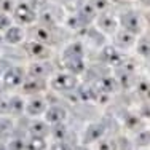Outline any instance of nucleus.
<instances>
[{"label": "nucleus", "mask_w": 150, "mask_h": 150, "mask_svg": "<svg viewBox=\"0 0 150 150\" xmlns=\"http://www.w3.org/2000/svg\"><path fill=\"white\" fill-rule=\"evenodd\" d=\"M67 27H70V29H81V27H85L83 24H81V21L78 19L77 15H70L69 18H67Z\"/></svg>", "instance_id": "nucleus-31"}, {"label": "nucleus", "mask_w": 150, "mask_h": 150, "mask_svg": "<svg viewBox=\"0 0 150 150\" xmlns=\"http://www.w3.org/2000/svg\"><path fill=\"white\" fill-rule=\"evenodd\" d=\"M0 150H6V147L5 145H0Z\"/></svg>", "instance_id": "nucleus-39"}, {"label": "nucleus", "mask_w": 150, "mask_h": 150, "mask_svg": "<svg viewBox=\"0 0 150 150\" xmlns=\"http://www.w3.org/2000/svg\"><path fill=\"white\" fill-rule=\"evenodd\" d=\"M139 2H141V3H144V5H147V3H149V0H139Z\"/></svg>", "instance_id": "nucleus-38"}, {"label": "nucleus", "mask_w": 150, "mask_h": 150, "mask_svg": "<svg viewBox=\"0 0 150 150\" xmlns=\"http://www.w3.org/2000/svg\"><path fill=\"white\" fill-rule=\"evenodd\" d=\"M137 93H139V94H142V96H147L149 94V81L147 80H139Z\"/></svg>", "instance_id": "nucleus-36"}, {"label": "nucleus", "mask_w": 150, "mask_h": 150, "mask_svg": "<svg viewBox=\"0 0 150 150\" xmlns=\"http://www.w3.org/2000/svg\"><path fill=\"white\" fill-rule=\"evenodd\" d=\"M115 38H117V45L121 46V48H129L131 45L134 43L136 37L125 30H120V32H115Z\"/></svg>", "instance_id": "nucleus-22"}, {"label": "nucleus", "mask_w": 150, "mask_h": 150, "mask_svg": "<svg viewBox=\"0 0 150 150\" xmlns=\"http://www.w3.org/2000/svg\"><path fill=\"white\" fill-rule=\"evenodd\" d=\"M51 136L54 137V141H66V136H67V126L66 125H54L53 129H50Z\"/></svg>", "instance_id": "nucleus-24"}, {"label": "nucleus", "mask_w": 150, "mask_h": 150, "mask_svg": "<svg viewBox=\"0 0 150 150\" xmlns=\"http://www.w3.org/2000/svg\"><path fill=\"white\" fill-rule=\"evenodd\" d=\"M101 59L102 62H105L107 66H112V67H120L125 64V54L120 53L115 46L112 45H104L101 50Z\"/></svg>", "instance_id": "nucleus-5"}, {"label": "nucleus", "mask_w": 150, "mask_h": 150, "mask_svg": "<svg viewBox=\"0 0 150 150\" xmlns=\"http://www.w3.org/2000/svg\"><path fill=\"white\" fill-rule=\"evenodd\" d=\"M3 40H5L6 43H10V45H18V43H21V42L24 40V32L19 26H11V27H8V29L5 30Z\"/></svg>", "instance_id": "nucleus-16"}, {"label": "nucleus", "mask_w": 150, "mask_h": 150, "mask_svg": "<svg viewBox=\"0 0 150 150\" xmlns=\"http://www.w3.org/2000/svg\"><path fill=\"white\" fill-rule=\"evenodd\" d=\"M0 43H2V37H0Z\"/></svg>", "instance_id": "nucleus-40"}, {"label": "nucleus", "mask_w": 150, "mask_h": 150, "mask_svg": "<svg viewBox=\"0 0 150 150\" xmlns=\"http://www.w3.org/2000/svg\"><path fill=\"white\" fill-rule=\"evenodd\" d=\"M77 94H78V98L81 99V101H98L99 99V96H98V93H96V90L93 86H90V85H83V86H80L77 90Z\"/></svg>", "instance_id": "nucleus-20"}, {"label": "nucleus", "mask_w": 150, "mask_h": 150, "mask_svg": "<svg viewBox=\"0 0 150 150\" xmlns=\"http://www.w3.org/2000/svg\"><path fill=\"white\" fill-rule=\"evenodd\" d=\"M118 24L123 27L125 32L134 35V37L141 34V32H142V27H144V26H142L141 15H139L137 11H134V10H126V11H125L123 15L120 16Z\"/></svg>", "instance_id": "nucleus-1"}, {"label": "nucleus", "mask_w": 150, "mask_h": 150, "mask_svg": "<svg viewBox=\"0 0 150 150\" xmlns=\"http://www.w3.org/2000/svg\"><path fill=\"white\" fill-rule=\"evenodd\" d=\"M8 102H10V115H21L24 112L26 102L21 96H11V98H8Z\"/></svg>", "instance_id": "nucleus-21"}, {"label": "nucleus", "mask_w": 150, "mask_h": 150, "mask_svg": "<svg viewBox=\"0 0 150 150\" xmlns=\"http://www.w3.org/2000/svg\"><path fill=\"white\" fill-rule=\"evenodd\" d=\"M141 115H131V113H128L126 117H125V125H126L128 128H131V129H134V128H137L139 125H141V118H139Z\"/></svg>", "instance_id": "nucleus-30"}, {"label": "nucleus", "mask_w": 150, "mask_h": 150, "mask_svg": "<svg viewBox=\"0 0 150 150\" xmlns=\"http://www.w3.org/2000/svg\"><path fill=\"white\" fill-rule=\"evenodd\" d=\"M0 115H10L8 98H3V96H0Z\"/></svg>", "instance_id": "nucleus-33"}, {"label": "nucleus", "mask_w": 150, "mask_h": 150, "mask_svg": "<svg viewBox=\"0 0 150 150\" xmlns=\"http://www.w3.org/2000/svg\"><path fill=\"white\" fill-rule=\"evenodd\" d=\"M24 78H26V70L23 67L11 66L2 74V83L5 88H18L23 85Z\"/></svg>", "instance_id": "nucleus-3"}, {"label": "nucleus", "mask_w": 150, "mask_h": 150, "mask_svg": "<svg viewBox=\"0 0 150 150\" xmlns=\"http://www.w3.org/2000/svg\"><path fill=\"white\" fill-rule=\"evenodd\" d=\"M136 141H137V145H147L149 144V131L147 129H144V131H141V133L137 134V137H136Z\"/></svg>", "instance_id": "nucleus-35"}, {"label": "nucleus", "mask_w": 150, "mask_h": 150, "mask_svg": "<svg viewBox=\"0 0 150 150\" xmlns=\"http://www.w3.org/2000/svg\"><path fill=\"white\" fill-rule=\"evenodd\" d=\"M74 58H85V46L81 42H72L64 48L62 56H61V61L62 59H74Z\"/></svg>", "instance_id": "nucleus-14"}, {"label": "nucleus", "mask_w": 150, "mask_h": 150, "mask_svg": "<svg viewBox=\"0 0 150 150\" xmlns=\"http://www.w3.org/2000/svg\"><path fill=\"white\" fill-rule=\"evenodd\" d=\"M29 5H30V8L34 10L35 13H43L45 10L48 8L50 2L48 0H30Z\"/></svg>", "instance_id": "nucleus-28"}, {"label": "nucleus", "mask_w": 150, "mask_h": 150, "mask_svg": "<svg viewBox=\"0 0 150 150\" xmlns=\"http://www.w3.org/2000/svg\"><path fill=\"white\" fill-rule=\"evenodd\" d=\"M137 53L142 58H147L149 56V37L147 35H144V37H141L137 40Z\"/></svg>", "instance_id": "nucleus-25"}, {"label": "nucleus", "mask_w": 150, "mask_h": 150, "mask_svg": "<svg viewBox=\"0 0 150 150\" xmlns=\"http://www.w3.org/2000/svg\"><path fill=\"white\" fill-rule=\"evenodd\" d=\"M80 150H85V149H80Z\"/></svg>", "instance_id": "nucleus-41"}, {"label": "nucleus", "mask_w": 150, "mask_h": 150, "mask_svg": "<svg viewBox=\"0 0 150 150\" xmlns=\"http://www.w3.org/2000/svg\"><path fill=\"white\" fill-rule=\"evenodd\" d=\"M46 101L43 98H32L26 102V107H24V112L30 117H38V115H43L45 110H46Z\"/></svg>", "instance_id": "nucleus-12"}, {"label": "nucleus", "mask_w": 150, "mask_h": 150, "mask_svg": "<svg viewBox=\"0 0 150 150\" xmlns=\"http://www.w3.org/2000/svg\"><path fill=\"white\" fill-rule=\"evenodd\" d=\"M8 27H11V18L0 13V32H5Z\"/></svg>", "instance_id": "nucleus-32"}, {"label": "nucleus", "mask_w": 150, "mask_h": 150, "mask_svg": "<svg viewBox=\"0 0 150 150\" xmlns=\"http://www.w3.org/2000/svg\"><path fill=\"white\" fill-rule=\"evenodd\" d=\"M96 24H98V29L104 34H115L118 29V19L107 11H102L99 16H96Z\"/></svg>", "instance_id": "nucleus-7"}, {"label": "nucleus", "mask_w": 150, "mask_h": 150, "mask_svg": "<svg viewBox=\"0 0 150 150\" xmlns=\"http://www.w3.org/2000/svg\"><path fill=\"white\" fill-rule=\"evenodd\" d=\"M88 3L91 5V8L94 10L96 13H99V11H105L107 8H109V0H88Z\"/></svg>", "instance_id": "nucleus-27"}, {"label": "nucleus", "mask_w": 150, "mask_h": 150, "mask_svg": "<svg viewBox=\"0 0 150 150\" xmlns=\"http://www.w3.org/2000/svg\"><path fill=\"white\" fill-rule=\"evenodd\" d=\"M105 134V125L101 121H96V123L88 125V128L85 129L81 142L83 144H91V142H98L102 139V136Z\"/></svg>", "instance_id": "nucleus-9"}, {"label": "nucleus", "mask_w": 150, "mask_h": 150, "mask_svg": "<svg viewBox=\"0 0 150 150\" xmlns=\"http://www.w3.org/2000/svg\"><path fill=\"white\" fill-rule=\"evenodd\" d=\"M62 64L66 67V70L69 74L78 77L80 74H83L86 70V62L85 58H74V59H62Z\"/></svg>", "instance_id": "nucleus-13"}, {"label": "nucleus", "mask_w": 150, "mask_h": 150, "mask_svg": "<svg viewBox=\"0 0 150 150\" xmlns=\"http://www.w3.org/2000/svg\"><path fill=\"white\" fill-rule=\"evenodd\" d=\"M34 42H38L42 45H48L51 42V32L46 26H40L34 29Z\"/></svg>", "instance_id": "nucleus-19"}, {"label": "nucleus", "mask_w": 150, "mask_h": 150, "mask_svg": "<svg viewBox=\"0 0 150 150\" xmlns=\"http://www.w3.org/2000/svg\"><path fill=\"white\" fill-rule=\"evenodd\" d=\"M98 93V96L101 98L102 94H112V93H115V90L118 88V80H117L115 77H112V75H105V77H99V80L94 83V86H93Z\"/></svg>", "instance_id": "nucleus-8"}, {"label": "nucleus", "mask_w": 150, "mask_h": 150, "mask_svg": "<svg viewBox=\"0 0 150 150\" xmlns=\"http://www.w3.org/2000/svg\"><path fill=\"white\" fill-rule=\"evenodd\" d=\"M50 85H51V88L56 90V91L69 93V91L77 90L78 78L75 77V75H72V74H69V72H59V74H56L54 77L51 78Z\"/></svg>", "instance_id": "nucleus-2"}, {"label": "nucleus", "mask_w": 150, "mask_h": 150, "mask_svg": "<svg viewBox=\"0 0 150 150\" xmlns=\"http://www.w3.org/2000/svg\"><path fill=\"white\" fill-rule=\"evenodd\" d=\"M45 123H48V125H61V123H64V120L67 118V110H66V107H62V105H59V104H53V105H50V107H46V110H45Z\"/></svg>", "instance_id": "nucleus-6"}, {"label": "nucleus", "mask_w": 150, "mask_h": 150, "mask_svg": "<svg viewBox=\"0 0 150 150\" xmlns=\"http://www.w3.org/2000/svg\"><path fill=\"white\" fill-rule=\"evenodd\" d=\"M13 18H15L16 23L24 24V26H29V24L35 23V19H37V13L30 8V5L27 2H19V3L15 5Z\"/></svg>", "instance_id": "nucleus-4"}, {"label": "nucleus", "mask_w": 150, "mask_h": 150, "mask_svg": "<svg viewBox=\"0 0 150 150\" xmlns=\"http://www.w3.org/2000/svg\"><path fill=\"white\" fill-rule=\"evenodd\" d=\"M98 150H118L115 139H101L98 141Z\"/></svg>", "instance_id": "nucleus-26"}, {"label": "nucleus", "mask_w": 150, "mask_h": 150, "mask_svg": "<svg viewBox=\"0 0 150 150\" xmlns=\"http://www.w3.org/2000/svg\"><path fill=\"white\" fill-rule=\"evenodd\" d=\"M26 150H46V141L43 137H30L24 145Z\"/></svg>", "instance_id": "nucleus-23"}, {"label": "nucleus", "mask_w": 150, "mask_h": 150, "mask_svg": "<svg viewBox=\"0 0 150 150\" xmlns=\"http://www.w3.org/2000/svg\"><path fill=\"white\" fill-rule=\"evenodd\" d=\"M109 3H115V5H123V3H126V0H109Z\"/></svg>", "instance_id": "nucleus-37"}, {"label": "nucleus", "mask_w": 150, "mask_h": 150, "mask_svg": "<svg viewBox=\"0 0 150 150\" xmlns=\"http://www.w3.org/2000/svg\"><path fill=\"white\" fill-rule=\"evenodd\" d=\"M23 91L27 93V94H30V93H38V91H43L45 86H46V81L45 80H38V78H24L23 81Z\"/></svg>", "instance_id": "nucleus-17"}, {"label": "nucleus", "mask_w": 150, "mask_h": 150, "mask_svg": "<svg viewBox=\"0 0 150 150\" xmlns=\"http://www.w3.org/2000/svg\"><path fill=\"white\" fill-rule=\"evenodd\" d=\"M75 15L78 16V19L81 21V24L83 26H88L90 23H93V21L96 19V16H98V13L94 11V10L91 8L90 3H83V5H80V8L77 10V13Z\"/></svg>", "instance_id": "nucleus-15"}, {"label": "nucleus", "mask_w": 150, "mask_h": 150, "mask_svg": "<svg viewBox=\"0 0 150 150\" xmlns=\"http://www.w3.org/2000/svg\"><path fill=\"white\" fill-rule=\"evenodd\" d=\"M50 125L48 123H45V121H42V120H35V121H32L30 123V126H29V131H30V134H32V137H46V136L50 134Z\"/></svg>", "instance_id": "nucleus-18"}, {"label": "nucleus", "mask_w": 150, "mask_h": 150, "mask_svg": "<svg viewBox=\"0 0 150 150\" xmlns=\"http://www.w3.org/2000/svg\"><path fill=\"white\" fill-rule=\"evenodd\" d=\"M15 5H16L15 0H0V13H3V15L13 13Z\"/></svg>", "instance_id": "nucleus-29"}, {"label": "nucleus", "mask_w": 150, "mask_h": 150, "mask_svg": "<svg viewBox=\"0 0 150 150\" xmlns=\"http://www.w3.org/2000/svg\"><path fill=\"white\" fill-rule=\"evenodd\" d=\"M24 48H26L27 54L32 56V58H37V59H48L51 56V50L48 48V45H42L34 40L26 42Z\"/></svg>", "instance_id": "nucleus-10"}, {"label": "nucleus", "mask_w": 150, "mask_h": 150, "mask_svg": "<svg viewBox=\"0 0 150 150\" xmlns=\"http://www.w3.org/2000/svg\"><path fill=\"white\" fill-rule=\"evenodd\" d=\"M50 74H51V64H48V62H34L26 70L27 77L38 78V80H45Z\"/></svg>", "instance_id": "nucleus-11"}, {"label": "nucleus", "mask_w": 150, "mask_h": 150, "mask_svg": "<svg viewBox=\"0 0 150 150\" xmlns=\"http://www.w3.org/2000/svg\"><path fill=\"white\" fill-rule=\"evenodd\" d=\"M50 150H72V149H70V145L66 141H54L51 144V147H50Z\"/></svg>", "instance_id": "nucleus-34"}]
</instances>
